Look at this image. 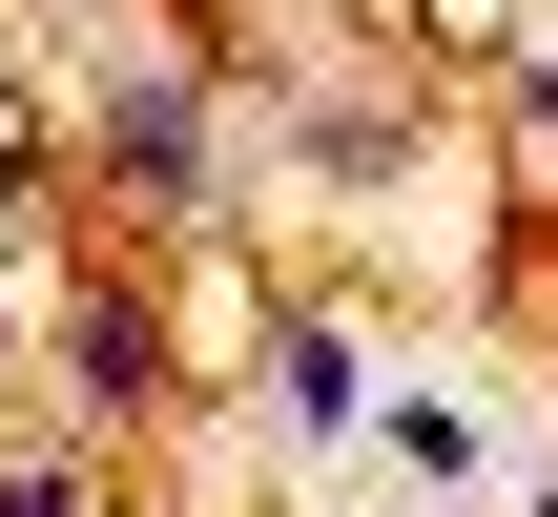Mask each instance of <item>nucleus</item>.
<instances>
[{
    "instance_id": "3",
    "label": "nucleus",
    "mask_w": 558,
    "mask_h": 517,
    "mask_svg": "<svg viewBox=\"0 0 558 517\" xmlns=\"http://www.w3.org/2000/svg\"><path fill=\"white\" fill-rule=\"evenodd\" d=\"M62 352H83V394H104V414H145V373H166V352H145V311H83Z\"/></svg>"
},
{
    "instance_id": "2",
    "label": "nucleus",
    "mask_w": 558,
    "mask_h": 517,
    "mask_svg": "<svg viewBox=\"0 0 558 517\" xmlns=\"http://www.w3.org/2000/svg\"><path fill=\"white\" fill-rule=\"evenodd\" d=\"M269 414H290V435H311V456H331V435H352V414H373V352H352V332H331V311H290V332H269Z\"/></svg>"
},
{
    "instance_id": "1",
    "label": "nucleus",
    "mask_w": 558,
    "mask_h": 517,
    "mask_svg": "<svg viewBox=\"0 0 558 517\" xmlns=\"http://www.w3.org/2000/svg\"><path fill=\"white\" fill-rule=\"evenodd\" d=\"M104 166H124L145 207H207V104H186V83H124V104H104Z\"/></svg>"
},
{
    "instance_id": "4",
    "label": "nucleus",
    "mask_w": 558,
    "mask_h": 517,
    "mask_svg": "<svg viewBox=\"0 0 558 517\" xmlns=\"http://www.w3.org/2000/svg\"><path fill=\"white\" fill-rule=\"evenodd\" d=\"M0 517H83V477H41V456H21V477H0Z\"/></svg>"
}]
</instances>
